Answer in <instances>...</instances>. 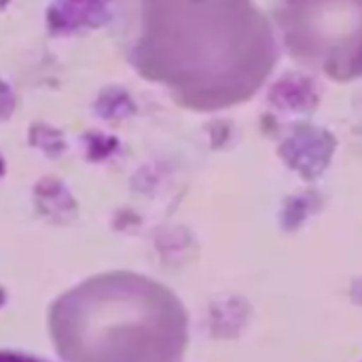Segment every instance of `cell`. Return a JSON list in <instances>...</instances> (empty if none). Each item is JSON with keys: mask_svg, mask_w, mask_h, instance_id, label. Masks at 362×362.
<instances>
[{"mask_svg": "<svg viewBox=\"0 0 362 362\" xmlns=\"http://www.w3.org/2000/svg\"><path fill=\"white\" fill-rule=\"evenodd\" d=\"M153 76L197 108L252 98L276 68L280 40L255 0H146Z\"/></svg>", "mask_w": 362, "mask_h": 362, "instance_id": "obj_1", "label": "cell"}, {"mask_svg": "<svg viewBox=\"0 0 362 362\" xmlns=\"http://www.w3.org/2000/svg\"><path fill=\"white\" fill-rule=\"evenodd\" d=\"M274 28L301 66L333 81L362 76V0H278Z\"/></svg>", "mask_w": 362, "mask_h": 362, "instance_id": "obj_2", "label": "cell"}, {"mask_svg": "<svg viewBox=\"0 0 362 362\" xmlns=\"http://www.w3.org/2000/svg\"><path fill=\"white\" fill-rule=\"evenodd\" d=\"M0 362H49L40 356H32L25 352H15V350H0Z\"/></svg>", "mask_w": 362, "mask_h": 362, "instance_id": "obj_3", "label": "cell"}]
</instances>
